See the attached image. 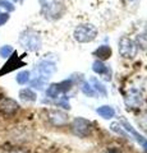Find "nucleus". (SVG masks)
<instances>
[{
  "label": "nucleus",
  "instance_id": "f257e3e1",
  "mask_svg": "<svg viewBox=\"0 0 147 153\" xmlns=\"http://www.w3.org/2000/svg\"><path fill=\"white\" fill-rule=\"evenodd\" d=\"M74 40L79 44H87L92 42L97 37V30L93 25H79L73 32Z\"/></svg>",
  "mask_w": 147,
  "mask_h": 153
},
{
  "label": "nucleus",
  "instance_id": "f03ea898",
  "mask_svg": "<svg viewBox=\"0 0 147 153\" xmlns=\"http://www.w3.org/2000/svg\"><path fill=\"white\" fill-rule=\"evenodd\" d=\"M19 44L28 51H37L41 47V37L39 33L27 30L21 35Z\"/></svg>",
  "mask_w": 147,
  "mask_h": 153
},
{
  "label": "nucleus",
  "instance_id": "7ed1b4c3",
  "mask_svg": "<svg viewBox=\"0 0 147 153\" xmlns=\"http://www.w3.org/2000/svg\"><path fill=\"white\" fill-rule=\"evenodd\" d=\"M118 50H119V54L122 57H125V59H129V57H134L137 54V46L131 38H128L125 36H123L119 40V44H118Z\"/></svg>",
  "mask_w": 147,
  "mask_h": 153
},
{
  "label": "nucleus",
  "instance_id": "20e7f679",
  "mask_svg": "<svg viewBox=\"0 0 147 153\" xmlns=\"http://www.w3.org/2000/svg\"><path fill=\"white\" fill-rule=\"evenodd\" d=\"M91 123L83 117L74 119L72 123V131L79 138H86L91 134Z\"/></svg>",
  "mask_w": 147,
  "mask_h": 153
},
{
  "label": "nucleus",
  "instance_id": "39448f33",
  "mask_svg": "<svg viewBox=\"0 0 147 153\" xmlns=\"http://www.w3.org/2000/svg\"><path fill=\"white\" fill-rule=\"evenodd\" d=\"M25 65L22 60V56H18V54L16 51L13 52V56H9L7 63L3 65V68L0 69V76H3L4 74H8L10 73L13 70H17L18 68H21V66Z\"/></svg>",
  "mask_w": 147,
  "mask_h": 153
},
{
  "label": "nucleus",
  "instance_id": "423d86ee",
  "mask_svg": "<svg viewBox=\"0 0 147 153\" xmlns=\"http://www.w3.org/2000/svg\"><path fill=\"white\" fill-rule=\"evenodd\" d=\"M19 103H18L16 100H13L10 97H3L0 98V111L4 115H8V116H12V115L17 114L19 111Z\"/></svg>",
  "mask_w": 147,
  "mask_h": 153
},
{
  "label": "nucleus",
  "instance_id": "0eeeda50",
  "mask_svg": "<svg viewBox=\"0 0 147 153\" xmlns=\"http://www.w3.org/2000/svg\"><path fill=\"white\" fill-rule=\"evenodd\" d=\"M124 101H125V106L128 108H137L143 103V96H142V93L138 89L132 88L128 91V94L125 96Z\"/></svg>",
  "mask_w": 147,
  "mask_h": 153
},
{
  "label": "nucleus",
  "instance_id": "6e6552de",
  "mask_svg": "<svg viewBox=\"0 0 147 153\" xmlns=\"http://www.w3.org/2000/svg\"><path fill=\"white\" fill-rule=\"evenodd\" d=\"M47 120L51 125L54 126H64L67 125L68 121H69V116L68 114H65L63 111H58V110H54V111H50L49 112V116H47Z\"/></svg>",
  "mask_w": 147,
  "mask_h": 153
},
{
  "label": "nucleus",
  "instance_id": "1a4fd4ad",
  "mask_svg": "<svg viewBox=\"0 0 147 153\" xmlns=\"http://www.w3.org/2000/svg\"><path fill=\"white\" fill-rule=\"evenodd\" d=\"M36 70L40 73V75L50 78V75H53L56 71V65H55V63H53V61H50V60H42L37 64Z\"/></svg>",
  "mask_w": 147,
  "mask_h": 153
},
{
  "label": "nucleus",
  "instance_id": "9d476101",
  "mask_svg": "<svg viewBox=\"0 0 147 153\" xmlns=\"http://www.w3.org/2000/svg\"><path fill=\"white\" fill-rule=\"evenodd\" d=\"M122 124H123V126H124V129H125V130H127L128 133H129L132 137H134V138H136V140L138 142L141 146H143L145 143L147 142V139H146V138H143V135H141V134H140L138 131H137L136 129H134L133 126H132L129 123H127L125 120H123V121H122Z\"/></svg>",
  "mask_w": 147,
  "mask_h": 153
},
{
  "label": "nucleus",
  "instance_id": "9b49d317",
  "mask_svg": "<svg viewBox=\"0 0 147 153\" xmlns=\"http://www.w3.org/2000/svg\"><path fill=\"white\" fill-rule=\"evenodd\" d=\"M19 98L23 102H35L37 100V94L32 88H22L19 91Z\"/></svg>",
  "mask_w": 147,
  "mask_h": 153
},
{
  "label": "nucleus",
  "instance_id": "f8f14e48",
  "mask_svg": "<svg viewBox=\"0 0 147 153\" xmlns=\"http://www.w3.org/2000/svg\"><path fill=\"white\" fill-rule=\"evenodd\" d=\"M93 54H95V56L98 57V60H106L111 56V49L106 45H102L98 47V49H96V51H95Z\"/></svg>",
  "mask_w": 147,
  "mask_h": 153
},
{
  "label": "nucleus",
  "instance_id": "ddd939ff",
  "mask_svg": "<svg viewBox=\"0 0 147 153\" xmlns=\"http://www.w3.org/2000/svg\"><path fill=\"white\" fill-rule=\"evenodd\" d=\"M96 112L100 115L101 117L104 119H111L114 117V115H115V110H114L111 106H107V105H105V106H100L97 110H96Z\"/></svg>",
  "mask_w": 147,
  "mask_h": 153
},
{
  "label": "nucleus",
  "instance_id": "4468645a",
  "mask_svg": "<svg viewBox=\"0 0 147 153\" xmlns=\"http://www.w3.org/2000/svg\"><path fill=\"white\" fill-rule=\"evenodd\" d=\"M92 70H93L96 74H100V75H107V74H109L107 66L104 64L101 60H96V61H95V63L92 64Z\"/></svg>",
  "mask_w": 147,
  "mask_h": 153
},
{
  "label": "nucleus",
  "instance_id": "2eb2a0df",
  "mask_svg": "<svg viewBox=\"0 0 147 153\" xmlns=\"http://www.w3.org/2000/svg\"><path fill=\"white\" fill-rule=\"evenodd\" d=\"M136 46L142 50H147V30L141 32L140 35L136 37Z\"/></svg>",
  "mask_w": 147,
  "mask_h": 153
},
{
  "label": "nucleus",
  "instance_id": "dca6fc26",
  "mask_svg": "<svg viewBox=\"0 0 147 153\" xmlns=\"http://www.w3.org/2000/svg\"><path fill=\"white\" fill-rule=\"evenodd\" d=\"M31 73L28 70H22V71H19V73L17 74V76H16V80H17V83L18 84H21V85H25V84H27L28 82L31 80Z\"/></svg>",
  "mask_w": 147,
  "mask_h": 153
},
{
  "label": "nucleus",
  "instance_id": "f3484780",
  "mask_svg": "<svg viewBox=\"0 0 147 153\" xmlns=\"http://www.w3.org/2000/svg\"><path fill=\"white\" fill-rule=\"evenodd\" d=\"M47 78L46 76H42V75H39L31 82V87L32 88H37V89H42L45 87V83H46Z\"/></svg>",
  "mask_w": 147,
  "mask_h": 153
},
{
  "label": "nucleus",
  "instance_id": "a211bd4d",
  "mask_svg": "<svg viewBox=\"0 0 147 153\" xmlns=\"http://www.w3.org/2000/svg\"><path fill=\"white\" fill-rule=\"evenodd\" d=\"M91 82H92V87H93V89H95V92H98V94H102V96H106V88L104 87V84L101 83V82H98V80L96 79V78H92L91 79Z\"/></svg>",
  "mask_w": 147,
  "mask_h": 153
},
{
  "label": "nucleus",
  "instance_id": "6ab92c4d",
  "mask_svg": "<svg viewBox=\"0 0 147 153\" xmlns=\"http://www.w3.org/2000/svg\"><path fill=\"white\" fill-rule=\"evenodd\" d=\"M14 52V49L10 46V45H4L0 47V57L3 59H8L9 56H12Z\"/></svg>",
  "mask_w": 147,
  "mask_h": 153
},
{
  "label": "nucleus",
  "instance_id": "aec40b11",
  "mask_svg": "<svg viewBox=\"0 0 147 153\" xmlns=\"http://www.w3.org/2000/svg\"><path fill=\"white\" fill-rule=\"evenodd\" d=\"M59 93L60 92H59V88H58V84L56 83L50 84L49 87H47V89H46V96L47 97H50V98H56Z\"/></svg>",
  "mask_w": 147,
  "mask_h": 153
},
{
  "label": "nucleus",
  "instance_id": "412c9836",
  "mask_svg": "<svg viewBox=\"0 0 147 153\" xmlns=\"http://www.w3.org/2000/svg\"><path fill=\"white\" fill-rule=\"evenodd\" d=\"M82 92L86 96H88V97H95V96H96V92H95L93 87L88 82H84L82 84Z\"/></svg>",
  "mask_w": 147,
  "mask_h": 153
},
{
  "label": "nucleus",
  "instance_id": "4be33fe9",
  "mask_svg": "<svg viewBox=\"0 0 147 153\" xmlns=\"http://www.w3.org/2000/svg\"><path fill=\"white\" fill-rule=\"evenodd\" d=\"M58 84V88H59V92H67V91H69L70 88H72V85H73V82L72 80H63V82H60V83H56Z\"/></svg>",
  "mask_w": 147,
  "mask_h": 153
},
{
  "label": "nucleus",
  "instance_id": "5701e85b",
  "mask_svg": "<svg viewBox=\"0 0 147 153\" xmlns=\"http://www.w3.org/2000/svg\"><path fill=\"white\" fill-rule=\"evenodd\" d=\"M0 8L5 9L8 13H9V12L16 10V7H14V5H13V3H10L9 0H0Z\"/></svg>",
  "mask_w": 147,
  "mask_h": 153
},
{
  "label": "nucleus",
  "instance_id": "b1692460",
  "mask_svg": "<svg viewBox=\"0 0 147 153\" xmlns=\"http://www.w3.org/2000/svg\"><path fill=\"white\" fill-rule=\"evenodd\" d=\"M110 128H111V130H113V131H115V133H118V134H120V135H122V137H124V138H128V134L122 129V126L119 125V123H113Z\"/></svg>",
  "mask_w": 147,
  "mask_h": 153
},
{
  "label": "nucleus",
  "instance_id": "393cba45",
  "mask_svg": "<svg viewBox=\"0 0 147 153\" xmlns=\"http://www.w3.org/2000/svg\"><path fill=\"white\" fill-rule=\"evenodd\" d=\"M56 105H58V106H60V107H63V108H70V105H69V102H68V98L65 97V96H63V97H61L60 100L58 102H56Z\"/></svg>",
  "mask_w": 147,
  "mask_h": 153
},
{
  "label": "nucleus",
  "instance_id": "a878e982",
  "mask_svg": "<svg viewBox=\"0 0 147 153\" xmlns=\"http://www.w3.org/2000/svg\"><path fill=\"white\" fill-rule=\"evenodd\" d=\"M9 18H10V16H9V13H8V12H5V13H0V27L5 25V23L9 21Z\"/></svg>",
  "mask_w": 147,
  "mask_h": 153
},
{
  "label": "nucleus",
  "instance_id": "bb28decb",
  "mask_svg": "<svg viewBox=\"0 0 147 153\" xmlns=\"http://www.w3.org/2000/svg\"><path fill=\"white\" fill-rule=\"evenodd\" d=\"M106 153H120V152L118 149H115V148H110V149H109Z\"/></svg>",
  "mask_w": 147,
  "mask_h": 153
},
{
  "label": "nucleus",
  "instance_id": "cd10ccee",
  "mask_svg": "<svg viewBox=\"0 0 147 153\" xmlns=\"http://www.w3.org/2000/svg\"><path fill=\"white\" fill-rule=\"evenodd\" d=\"M0 13H1V12H0Z\"/></svg>",
  "mask_w": 147,
  "mask_h": 153
}]
</instances>
